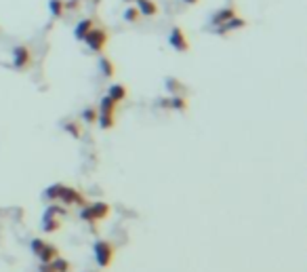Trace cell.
Wrapping results in <instances>:
<instances>
[{
    "instance_id": "1",
    "label": "cell",
    "mask_w": 307,
    "mask_h": 272,
    "mask_svg": "<svg viewBox=\"0 0 307 272\" xmlns=\"http://www.w3.org/2000/svg\"><path fill=\"white\" fill-rule=\"evenodd\" d=\"M108 40H110V34L106 32V28H93L90 32L84 36V43L88 45L90 51H95V53H101L106 49L108 45Z\"/></svg>"
},
{
    "instance_id": "2",
    "label": "cell",
    "mask_w": 307,
    "mask_h": 272,
    "mask_svg": "<svg viewBox=\"0 0 307 272\" xmlns=\"http://www.w3.org/2000/svg\"><path fill=\"white\" fill-rule=\"evenodd\" d=\"M32 62H34V57H32V51H30V47H26V45H17L15 49H13V68L15 70H28L30 66H32Z\"/></svg>"
},
{
    "instance_id": "3",
    "label": "cell",
    "mask_w": 307,
    "mask_h": 272,
    "mask_svg": "<svg viewBox=\"0 0 307 272\" xmlns=\"http://www.w3.org/2000/svg\"><path fill=\"white\" fill-rule=\"evenodd\" d=\"M93 251H95L97 264H99L101 268H108V266L112 264V257H114V247H112L108 240H97L95 247H93Z\"/></svg>"
},
{
    "instance_id": "4",
    "label": "cell",
    "mask_w": 307,
    "mask_h": 272,
    "mask_svg": "<svg viewBox=\"0 0 307 272\" xmlns=\"http://www.w3.org/2000/svg\"><path fill=\"white\" fill-rule=\"evenodd\" d=\"M168 43H170V47L175 49V51H179V53H188V51H190V43H188V38H186V34H183L181 28H172V30H170Z\"/></svg>"
},
{
    "instance_id": "5",
    "label": "cell",
    "mask_w": 307,
    "mask_h": 272,
    "mask_svg": "<svg viewBox=\"0 0 307 272\" xmlns=\"http://www.w3.org/2000/svg\"><path fill=\"white\" fill-rule=\"evenodd\" d=\"M59 200L64 205H80V207H84V196L78 192V190H74V188H70V186H66V190L61 192V196H59Z\"/></svg>"
},
{
    "instance_id": "6",
    "label": "cell",
    "mask_w": 307,
    "mask_h": 272,
    "mask_svg": "<svg viewBox=\"0 0 307 272\" xmlns=\"http://www.w3.org/2000/svg\"><path fill=\"white\" fill-rule=\"evenodd\" d=\"M232 17H236V9L234 7H228V9H221V11H217L212 15V19H210V24L214 26V28H219V26H223L225 22H230Z\"/></svg>"
},
{
    "instance_id": "7",
    "label": "cell",
    "mask_w": 307,
    "mask_h": 272,
    "mask_svg": "<svg viewBox=\"0 0 307 272\" xmlns=\"http://www.w3.org/2000/svg\"><path fill=\"white\" fill-rule=\"evenodd\" d=\"M244 26H246V19H242V17H232L230 19V22H225L223 26H219L217 28V34H228V32H234V30H240V28H244Z\"/></svg>"
},
{
    "instance_id": "8",
    "label": "cell",
    "mask_w": 307,
    "mask_h": 272,
    "mask_svg": "<svg viewBox=\"0 0 307 272\" xmlns=\"http://www.w3.org/2000/svg\"><path fill=\"white\" fill-rule=\"evenodd\" d=\"M126 95H128V89H126L124 85H112V87L108 89V97H110L114 104L124 102Z\"/></svg>"
},
{
    "instance_id": "9",
    "label": "cell",
    "mask_w": 307,
    "mask_h": 272,
    "mask_svg": "<svg viewBox=\"0 0 307 272\" xmlns=\"http://www.w3.org/2000/svg\"><path fill=\"white\" fill-rule=\"evenodd\" d=\"M93 28H95V22H93V19H82V22H78V26L74 28L76 40H84V36H86Z\"/></svg>"
},
{
    "instance_id": "10",
    "label": "cell",
    "mask_w": 307,
    "mask_h": 272,
    "mask_svg": "<svg viewBox=\"0 0 307 272\" xmlns=\"http://www.w3.org/2000/svg\"><path fill=\"white\" fill-rule=\"evenodd\" d=\"M88 209H90V215H93V221H97V219H104V217H108L110 215V205L108 203H93V205H88Z\"/></svg>"
},
{
    "instance_id": "11",
    "label": "cell",
    "mask_w": 307,
    "mask_h": 272,
    "mask_svg": "<svg viewBox=\"0 0 307 272\" xmlns=\"http://www.w3.org/2000/svg\"><path fill=\"white\" fill-rule=\"evenodd\" d=\"M57 255H59V249L55 245H48L46 243L44 249L38 253V259H40V264H50V261H53Z\"/></svg>"
},
{
    "instance_id": "12",
    "label": "cell",
    "mask_w": 307,
    "mask_h": 272,
    "mask_svg": "<svg viewBox=\"0 0 307 272\" xmlns=\"http://www.w3.org/2000/svg\"><path fill=\"white\" fill-rule=\"evenodd\" d=\"M137 11L141 15H146V17H154L158 13V7L154 0H137Z\"/></svg>"
},
{
    "instance_id": "13",
    "label": "cell",
    "mask_w": 307,
    "mask_h": 272,
    "mask_svg": "<svg viewBox=\"0 0 307 272\" xmlns=\"http://www.w3.org/2000/svg\"><path fill=\"white\" fill-rule=\"evenodd\" d=\"M61 228V224H59V219L57 217H53V215H44L42 217V230L44 232H57V230Z\"/></svg>"
},
{
    "instance_id": "14",
    "label": "cell",
    "mask_w": 307,
    "mask_h": 272,
    "mask_svg": "<svg viewBox=\"0 0 307 272\" xmlns=\"http://www.w3.org/2000/svg\"><path fill=\"white\" fill-rule=\"evenodd\" d=\"M66 190V184H53V186H48L46 190H44V198H48V200H57L59 196H61V192Z\"/></svg>"
},
{
    "instance_id": "15",
    "label": "cell",
    "mask_w": 307,
    "mask_h": 272,
    "mask_svg": "<svg viewBox=\"0 0 307 272\" xmlns=\"http://www.w3.org/2000/svg\"><path fill=\"white\" fill-rule=\"evenodd\" d=\"M61 127H64L66 131H68V133L72 135V137H80V135H82V129H80V125L78 123H74V120H64V125H61Z\"/></svg>"
},
{
    "instance_id": "16",
    "label": "cell",
    "mask_w": 307,
    "mask_h": 272,
    "mask_svg": "<svg viewBox=\"0 0 307 272\" xmlns=\"http://www.w3.org/2000/svg\"><path fill=\"white\" fill-rule=\"evenodd\" d=\"M114 110H116V104L112 102V99L106 95L104 99H101V104H99V110H97V112H99V114H114Z\"/></svg>"
},
{
    "instance_id": "17",
    "label": "cell",
    "mask_w": 307,
    "mask_h": 272,
    "mask_svg": "<svg viewBox=\"0 0 307 272\" xmlns=\"http://www.w3.org/2000/svg\"><path fill=\"white\" fill-rule=\"evenodd\" d=\"M97 108H93V106H86L84 110H82V120L86 125H93V123H97Z\"/></svg>"
},
{
    "instance_id": "18",
    "label": "cell",
    "mask_w": 307,
    "mask_h": 272,
    "mask_svg": "<svg viewBox=\"0 0 307 272\" xmlns=\"http://www.w3.org/2000/svg\"><path fill=\"white\" fill-rule=\"evenodd\" d=\"M170 110H179V112H186V110H188V99H186V97H179V95H172V97H170Z\"/></svg>"
},
{
    "instance_id": "19",
    "label": "cell",
    "mask_w": 307,
    "mask_h": 272,
    "mask_svg": "<svg viewBox=\"0 0 307 272\" xmlns=\"http://www.w3.org/2000/svg\"><path fill=\"white\" fill-rule=\"evenodd\" d=\"M48 9H50V13H53V17H61L66 11L64 0H48Z\"/></svg>"
},
{
    "instance_id": "20",
    "label": "cell",
    "mask_w": 307,
    "mask_h": 272,
    "mask_svg": "<svg viewBox=\"0 0 307 272\" xmlns=\"http://www.w3.org/2000/svg\"><path fill=\"white\" fill-rule=\"evenodd\" d=\"M99 68H101V72H104V76H114V72H116L114 64H112L108 57H101L99 59Z\"/></svg>"
},
{
    "instance_id": "21",
    "label": "cell",
    "mask_w": 307,
    "mask_h": 272,
    "mask_svg": "<svg viewBox=\"0 0 307 272\" xmlns=\"http://www.w3.org/2000/svg\"><path fill=\"white\" fill-rule=\"evenodd\" d=\"M166 89L170 91L172 95H179L181 91H186V87H183L179 80H175V78H166Z\"/></svg>"
},
{
    "instance_id": "22",
    "label": "cell",
    "mask_w": 307,
    "mask_h": 272,
    "mask_svg": "<svg viewBox=\"0 0 307 272\" xmlns=\"http://www.w3.org/2000/svg\"><path fill=\"white\" fill-rule=\"evenodd\" d=\"M97 120L101 129H112L114 127V114H97Z\"/></svg>"
},
{
    "instance_id": "23",
    "label": "cell",
    "mask_w": 307,
    "mask_h": 272,
    "mask_svg": "<svg viewBox=\"0 0 307 272\" xmlns=\"http://www.w3.org/2000/svg\"><path fill=\"white\" fill-rule=\"evenodd\" d=\"M139 17H141V13L137 11V7H128L126 11H124V19L128 24H135V22H139Z\"/></svg>"
},
{
    "instance_id": "24",
    "label": "cell",
    "mask_w": 307,
    "mask_h": 272,
    "mask_svg": "<svg viewBox=\"0 0 307 272\" xmlns=\"http://www.w3.org/2000/svg\"><path fill=\"white\" fill-rule=\"evenodd\" d=\"M50 264H53L55 272H70V264H68L66 259H61L59 255H57V257H55L53 261H50Z\"/></svg>"
},
{
    "instance_id": "25",
    "label": "cell",
    "mask_w": 307,
    "mask_h": 272,
    "mask_svg": "<svg viewBox=\"0 0 307 272\" xmlns=\"http://www.w3.org/2000/svg\"><path fill=\"white\" fill-rule=\"evenodd\" d=\"M30 245H32V253H34V255L38 257V253H40V251L44 249L46 240H42V238H34V240H32V243H30Z\"/></svg>"
},
{
    "instance_id": "26",
    "label": "cell",
    "mask_w": 307,
    "mask_h": 272,
    "mask_svg": "<svg viewBox=\"0 0 307 272\" xmlns=\"http://www.w3.org/2000/svg\"><path fill=\"white\" fill-rule=\"evenodd\" d=\"M57 213H66V209H64V207H59V205H48L44 215H53V217H55Z\"/></svg>"
},
{
    "instance_id": "27",
    "label": "cell",
    "mask_w": 307,
    "mask_h": 272,
    "mask_svg": "<svg viewBox=\"0 0 307 272\" xmlns=\"http://www.w3.org/2000/svg\"><path fill=\"white\" fill-rule=\"evenodd\" d=\"M40 272H55L53 264H40Z\"/></svg>"
},
{
    "instance_id": "28",
    "label": "cell",
    "mask_w": 307,
    "mask_h": 272,
    "mask_svg": "<svg viewBox=\"0 0 307 272\" xmlns=\"http://www.w3.org/2000/svg\"><path fill=\"white\" fill-rule=\"evenodd\" d=\"M183 3H186V5H198L200 0H183Z\"/></svg>"
}]
</instances>
